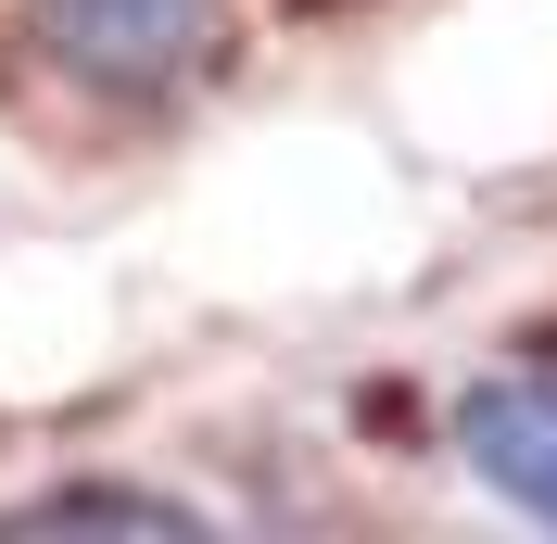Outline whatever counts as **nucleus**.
I'll return each mask as SVG.
<instances>
[{
  "instance_id": "nucleus-1",
  "label": "nucleus",
  "mask_w": 557,
  "mask_h": 544,
  "mask_svg": "<svg viewBox=\"0 0 557 544\" xmlns=\"http://www.w3.org/2000/svg\"><path fill=\"white\" fill-rule=\"evenodd\" d=\"M456 456L494 507L557 532V368H494L456 393Z\"/></svg>"
},
{
  "instance_id": "nucleus-2",
  "label": "nucleus",
  "mask_w": 557,
  "mask_h": 544,
  "mask_svg": "<svg viewBox=\"0 0 557 544\" xmlns=\"http://www.w3.org/2000/svg\"><path fill=\"white\" fill-rule=\"evenodd\" d=\"M215 0H38V38L76 89H165L203 51Z\"/></svg>"
}]
</instances>
